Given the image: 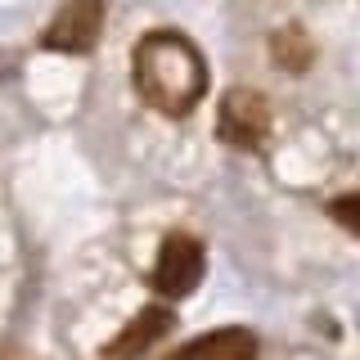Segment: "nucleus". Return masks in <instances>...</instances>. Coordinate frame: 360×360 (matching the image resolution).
I'll list each match as a JSON object with an SVG mask.
<instances>
[{
	"label": "nucleus",
	"instance_id": "nucleus-8",
	"mask_svg": "<svg viewBox=\"0 0 360 360\" xmlns=\"http://www.w3.org/2000/svg\"><path fill=\"white\" fill-rule=\"evenodd\" d=\"M338 217H342V225H347V230H356V198H338Z\"/></svg>",
	"mask_w": 360,
	"mask_h": 360
},
{
	"label": "nucleus",
	"instance_id": "nucleus-6",
	"mask_svg": "<svg viewBox=\"0 0 360 360\" xmlns=\"http://www.w3.org/2000/svg\"><path fill=\"white\" fill-rule=\"evenodd\" d=\"M167 360H257V333L239 329V324L212 329V333L194 338L189 347H180V352L167 356Z\"/></svg>",
	"mask_w": 360,
	"mask_h": 360
},
{
	"label": "nucleus",
	"instance_id": "nucleus-1",
	"mask_svg": "<svg viewBox=\"0 0 360 360\" xmlns=\"http://www.w3.org/2000/svg\"><path fill=\"white\" fill-rule=\"evenodd\" d=\"M131 82L144 104L158 108L162 117H189L207 95V63L189 37L149 32L144 41H135Z\"/></svg>",
	"mask_w": 360,
	"mask_h": 360
},
{
	"label": "nucleus",
	"instance_id": "nucleus-2",
	"mask_svg": "<svg viewBox=\"0 0 360 360\" xmlns=\"http://www.w3.org/2000/svg\"><path fill=\"white\" fill-rule=\"evenodd\" d=\"M217 135L234 149H262L270 135V104L262 90H248V86L225 90L217 108Z\"/></svg>",
	"mask_w": 360,
	"mask_h": 360
},
{
	"label": "nucleus",
	"instance_id": "nucleus-3",
	"mask_svg": "<svg viewBox=\"0 0 360 360\" xmlns=\"http://www.w3.org/2000/svg\"><path fill=\"white\" fill-rule=\"evenodd\" d=\"M202 270H207V257H202V243L194 234H167L153 262V288L162 297H189L198 288Z\"/></svg>",
	"mask_w": 360,
	"mask_h": 360
},
{
	"label": "nucleus",
	"instance_id": "nucleus-7",
	"mask_svg": "<svg viewBox=\"0 0 360 360\" xmlns=\"http://www.w3.org/2000/svg\"><path fill=\"white\" fill-rule=\"evenodd\" d=\"M270 59H275V68H284V72H307L311 59H315V45L297 22H288V27H279L270 37Z\"/></svg>",
	"mask_w": 360,
	"mask_h": 360
},
{
	"label": "nucleus",
	"instance_id": "nucleus-4",
	"mask_svg": "<svg viewBox=\"0 0 360 360\" xmlns=\"http://www.w3.org/2000/svg\"><path fill=\"white\" fill-rule=\"evenodd\" d=\"M99 32H104V0H68L50 18L41 45L59 54H86V50H95Z\"/></svg>",
	"mask_w": 360,
	"mask_h": 360
},
{
	"label": "nucleus",
	"instance_id": "nucleus-5",
	"mask_svg": "<svg viewBox=\"0 0 360 360\" xmlns=\"http://www.w3.org/2000/svg\"><path fill=\"white\" fill-rule=\"evenodd\" d=\"M167 329H172V311H167V307H144V311H135V320L104 347V360H140Z\"/></svg>",
	"mask_w": 360,
	"mask_h": 360
}]
</instances>
